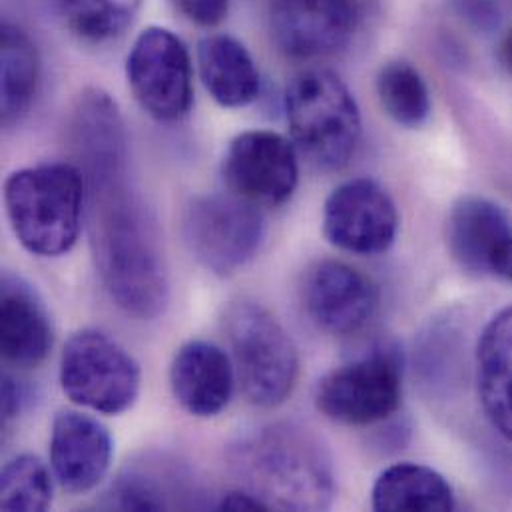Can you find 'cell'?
Wrapping results in <instances>:
<instances>
[{
  "label": "cell",
  "instance_id": "cell-1",
  "mask_svg": "<svg viewBox=\"0 0 512 512\" xmlns=\"http://www.w3.org/2000/svg\"><path fill=\"white\" fill-rule=\"evenodd\" d=\"M90 200V246L114 303L136 319L158 317L170 295L168 263L156 220L128 184L126 136L74 150Z\"/></svg>",
  "mask_w": 512,
  "mask_h": 512
},
{
  "label": "cell",
  "instance_id": "cell-2",
  "mask_svg": "<svg viewBox=\"0 0 512 512\" xmlns=\"http://www.w3.org/2000/svg\"><path fill=\"white\" fill-rule=\"evenodd\" d=\"M230 465L267 509L323 511L335 497L329 453L305 427L277 423L240 439Z\"/></svg>",
  "mask_w": 512,
  "mask_h": 512
},
{
  "label": "cell",
  "instance_id": "cell-3",
  "mask_svg": "<svg viewBox=\"0 0 512 512\" xmlns=\"http://www.w3.org/2000/svg\"><path fill=\"white\" fill-rule=\"evenodd\" d=\"M86 182L74 164H40L12 172L4 206L20 246L40 257L68 254L78 242Z\"/></svg>",
  "mask_w": 512,
  "mask_h": 512
},
{
  "label": "cell",
  "instance_id": "cell-4",
  "mask_svg": "<svg viewBox=\"0 0 512 512\" xmlns=\"http://www.w3.org/2000/svg\"><path fill=\"white\" fill-rule=\"evenodd\" d=\"M291 142L315 168L343 170L361 140V112L347 84L331 70L299 72L285 90Z\"/></svg>",
  "mask_w": 512,
  "mask_h": 512
},
{
  "label": "cell",
  "instance_id": "cell-5",
  "mask_svg": "<svg viewBox=\"0 0 512 512\" xmlns=\"http://www.w3.org/2000/svg\"><path fill=\"white\" fill-rule=\"evenodd\" d=\"M224 331L250 403L263 409L285 403L299 377V355L279 319L257 301L238 299L226 307Z\"/></svg>",
  "mask_w": 512,
  "mask_h": 512
},
{
  "label": "cell",
  "instance_id": "cell-6",
  "mask_svg": "<svg viewBox=\"0 0 512 512\" xmlns=\"http://www.w3.org/2000/svg\"><path fill=\"white\" fill-rule=\"evenodd\" d=\"M60 385L74 405L102 415H120L136 403L142 373L116 339L98 329H82L62 349Z\"/></svg>",
  "mask_w": 512,
  "mask_h": 512
},
{
  "label": "cell",
  "instance_id": "cell-7",
  "mask_svg": "<svg viewBox=\"0 0 512 512\" xmlns=\"http://www.w3.org/2000/svg\"><path fill=\"white\" fill-rule=\"evenodd\" d=\"M403 399V359L395 345H377L319 379L315 407L345 427H371L397 413Z\"/></svg>",
  "mask_w": 512,
  "mask_h": 512
},
{
  "label": "cell",
  "instance_id": "cell-8",
  "mask_svg": "<svg viewBox=\"0 0 512 512\" xmlns=\"http://www.w3.org/2000/svg\"><path fill=\"white\" fill-rule=\"evenodd\" d=\"M182 238L204 269L226 277L256 257L265 222L257 206L232 192L204 194L184 208Z\"/></svg>",
  "mask_w": 512,
  "mask_h": 512
},
{
  "label": "cell",
  "instance_id": "cell-9",
  "mask_svg": "<svg viewBox=\"0 0 512 512\" xmlns=\"http://www.w3.org/2000/svg\"><path fill=\"white\" fill-rule=\"evenodd\" d=\"M126 78L140 108L158 122H178L194 102V70L186 44L168 28L150 26L138 34Z\"/></svg>",
  "mask_w": 512,
  "mask_h": 512
},
{
  "label": "cell",
  "instance_id": "cell-10",
  "mask_svg": "<svg viewBox=\"0 0 512 512\" xmlns=\"http://www.w3.org/2000/svg\"><path fill=\"white\" fill-rule=\"evenodd\" d=\"M399 232V212L391 194L371 178L337 186L323 206V236L331 246L355 256L385 254Z\"/></svg>",
  "mask_w": 512,
  "mask_h": 512
},
{
  "label": "cell",
  "instance_id": "cell-11",
  "mask_svg": "<svg viewBox=\"0 0 512 512\" xmlns=\"http://www.w3.org/2000/svg\"><path fill=\"white\" fill-rule=\"evenodd\" d=\"M297 148L271 130L236 136L224 156L222 176L232 194L257 208H279L299 182Z\"/></svg>",
  "mask_w": 512,
  "mask_h": 512
},
{
  "label": "cell",
  "instance_id": "cell-12",
  "mask_svg": "<svg viewBox=\"0 0 512 512\" xmlns=\"http://www.w3.org/2000/svg\"><path fill=\"white\" fill-rule=\"evenodd\" d=\"M359 26L353 0H271L269 32L293 60L333 56L349 46Z\"/></svg>",
  "mask_w": 512,
  "mask_h": 512
},
{
  "label": "cell",
  "instance_id": "cell-13",
  "mask_svg": "<svg viewBox=\"0 0 512 512\" xmlns=\"http://www.w3.org/2000/svg\"><path fill=\"white\" fill-rule=\"evenodd\" d=\"M301 297L311 321L331 335L361 331L379 305L375 283L337 259H321L305 271Z\"/></svg>",
  "mask_w": 512,
  "mask_h": 512
},
{
  "label": "cell",
  "instance_id": "cell-14",
  "mask_svg": "<svg viewBox=\"0 0 512 512\" xmlns=\"http://www.w3.org/2000/svg\"><path fill=\"white\" fill-rule=\"evenodd\" d=\"M114 441L108 427L80 411H60L50 431V467L56 483L72 495L94 491L110 471Z\"/></svg>",
  "mask_w": 512,
  "mask_h": 512
},
{
  "label": "cell",
  "instance_id": "cell-15",
  "mask_svg": "<svg viewBox=\"0 0 512 512\" xmlns=\"http://www.w3.org/2000/svg\"><path fill=\"white\" fill-rule=\"evenodd\" d=\"M236 367L230 355L210 341H188L170 365V387L178 405L202 419L220 415L232 401Z\"/></svg>",
  "mask_w": 512,
  "mask_h": 512
},
{
  "label": "cell",
  "instance_id": "cell-16",
  "mask_svg": "<svg viewBox=\"0 0 512 512\" xmlns=\"http://www.w3.org/2000/svg\"><path fill=\"white\" fill-rule=\"evenodd\" d=\"M54 343V329L38 291L20 275L0 281V349L14 367L40 365Z\"/></svg>",
  "mask_w": 512,
  "mask_h": 512
},
{
  "label": "cell",
  "instance_id": "cell-17",
  "mask_svg": "<svg viewBox=\"0 0 512 512\" xmlns=\"http://www.w3.org/2000/svg\"><path fill=\"white\" fill-rule=\"evenodd\" d=\"M512 236L507 212L483 196L459 198L447 216V248L455 263L473 275H489L493 257Z\"/></svg>",
  "mask_w": 512,
  "mask_h": 512
},
{
  "label": "cell",
  "instance_id": "cell-18",
  "mask_svg": "<svg viewBox=\"0 0 512 512\" xmlns=\"http://www.w3.org/2000/svg\"><path fill=\"white\" fill-rule=\"evenodd\" d=\"M477 391L493 429L512 443V305L499 311L481 333Z\"/></svg>",
  "mask_w": 512,
  "mask_h": 512
},
{
  "label": "cell",
  "instance_id": "cell-19",
  "mask_svg": "<svg viewBox=\"0 0 512 512\" xmlns=\"http://www.w3.org/2000/svg\"><path fill=\"white\" fill-rule=\"evenodd\" d=\"M198 68L204 88L224 108H246L261 92L254 56L230 34H210L200 40Z\"/></svg>",
  "mask_w": 512,
  "mask_h": 512
},
{
  "label": "cell",
  "instance_id": "cell-20",
  "mask_svg": "<svg viewBox=\"0 0 512 512\" xmlns=\"http://www.w3.org/2000/svg\"><path fill=\"white\" fill-rule=\"evenodd\" d=\"M371 505L379 512H445L455 511L457 501L449 481L435 469L399 463L377 477Z\"/></svg>",
  "mask_w": 512,
  "mask_h": 512
},
{
  "label": "cell",
  "instance_id": "cell-21",
  "mask_svg": "<svg viewBox=\"0 0 512 512\" xmlns=\"http://www.w3.org/2000/svg\"><path fill=\"white\" fill-rule=\"evenodd\" d=\"M2 58V124L12 126L30 108L38 88V52L30 36L16 24L4 22L0 30Z\"/></svg>",
  "mask_w": 512,
  "mask_h": 512
},
{
  "label": "cell",
  "instance_id": "cell-22",
  "mask_svg": "<svg viewBox=\"0 0 512 512\" xmlns=\"http://www.w3.org/2000/svg\"><path fill=\"white\" fill-rule=\"evenodd\" d=\"M377 96L385 114L403 128H419L431 114V92L423 74L405 60H391L377 74Z\"/></svg>",
  "mask_w": 512,
  "mask_h": 512
},
{
  "label": "cell",
  "instance_id": "cell-23",
  "mask_svg": "<svg viewBox=\"0 0 512 512\" xmlns=\"http://www.w3.org/2000/svg\"><path fill=\"white\" fill-rule=\"evenodd\" d=\"M68 28L88 42L118 38L136 18L142 0H58Z\"/></svg>",
  "mask_w": 512,
  "mask_h": 512
},
{
  "label": "cell",
  "instance_id": "cell-24",
  "mask_svg": "<svg viewBox=\"0 0 512 512\" xmlns=\"http://www.w3.org/2000/svg\"><path fill=\"white\" fill-rule=\"evenodd\" d=\"M52 503V479L46 465L34 455H16L0 475L2 511L40 512Z\"/></svg>",
  "mask_w": 512,
  "mask_h": 512
},
{
  "label": "cell",
  "instance_id": "cell-25",
  "mask_svg": "<svg viewBox=\"0 0 512 512\" xmlns=\"http://www.w3.org/2000/svg\"><path fill=\"white\" fill-rule=\"evenodd\" d=\"M174 497L170 495V481L160 479L158 471L134 469L126 471L108 493L106 507L118 511H168Z\"/></svg>",
  "mask_w": 512,
  "mask_h": 512
},
{
  "label": "cell",
  "instance_id": "cell-26",
  "mask_svg": "<svg viewBox=\"0 0 512 512\" xmlns=\"http://www.w3.org/2000/svg\"><path fill=\"white\" fill-rule=\"evenodd\" d=\"M457 12L479 30H493L507 14L509 0H453Z\"/></svg>",
  "mask_w": 512,
  "mask_h": 512
},
{
  "label": "cell",
  "instance_id": "cell-27",
  "mask_svg": "<svg viewBox=\"0 0 512 512\" xmlns=\"http://www.w3.org/2000/svg\"><path fill=\"white\" fill-rule=\"evenodd\" d=\"M172 4L182 16L204 28L218 26L230 10V0H172Z\"/></svg>",
  "mask_w": 512,
  "mask_h": 512
},
{
  "label": "cell",
  "instance_id": "cell-28",
  "mask_svg": "<svg viewBox=\"0 0 512 512\" xmlns=\"http://www.w3.org/2000/svg\"><path fill=\"white\" fill-rule=\"evenodd\" d=\"M28 399H30L28 387L14 375L4 373L2 375V415H4V419H14L24 409Z\"/></svg>",
  "mask_w": 512,
  "mask_h": 512
},
{
  "label": "cell",
  "instance_id": "cell-29",
  "mask_svg": "<svg viewBox=\"0 0 512 512\" xmlns=\"http://www.w3.org/2000/svg\"><path fill=\"white\" fill-rule=\"evenodd\" d=\"M218 511H269L256 495H252L250 491H234L228 493L220 503H218Z\"/></svg>",
  "mask_w": 512,
  "mask_h": 512
},
{
  "label": "cell",
  "instance_id": "cell-30",
  "mask_svg": "<svg viewBox=\"0 0 512 512\" xmlns=\"http://www.w3.org/2000/svg\"><path fill=\"white\" fill-rule=\"evenodd\" d=\"M491 273L512 281V236L499 248V252L493 257Z\"/></svg>",
  "mask_w": 512,
  "mask_h": 512
},
{
  "label": "cell",
  "instance_id": "cell-31",
  "mask_svg": "<svg viewBox=\"0 0 512 512\" xmlns=\"http://www.w3.org/2000/svg\"><path fill=\"white\" fill-rule=\"evenodd\" d=\"M501 60H503L505 68L512 74V26L501 42Z\"/></svg>",
  "mask_w": 512,
  "mask_h": 512
}]
</instances>
